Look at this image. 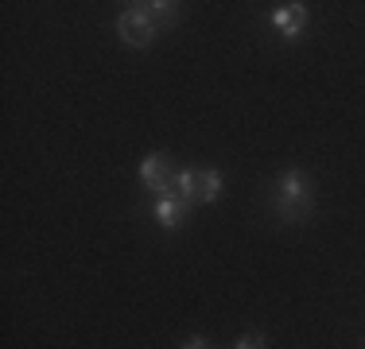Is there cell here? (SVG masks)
I'll use <instances>...</instances> for the list:
<instances>
[{"label": "cell", "instance_id": "1", "mask_svg": "<svg viewBox=\"0 0 365 349\" xmlns=\"http://www.w3.org/2000/svg\"><path fill=\"white\" fill-rule=\"evenodd\" d=\"M268 206H272V214L280 217L284 225H299V222H307V217H311V206H315V194H311V179H307V171L288 167V171L276 174Z\"/></svg>", "mask_w": 365, "mask_h": 349}, {"label": "cell", "instance_id": "2", "mask_svg": "<svg viewBox=\"0 0 365 349\" xmlns=\"http://www.w3.org/2000/svg\"><path fill=\"white\" fill-rule=\"evenodd\" d=\"M117 35L128 43V47L144 51V47H152V43H155L160 28L152 24V16H148L140 4H125V12L117 16Z\"/></svg>", "mask_w": 365, "mask_h": 349}, {"label": "cell", "instance_id": "3", "mask_svg": "<svg viewBox=\"0 0 365 349\" xmlns=\"http://www.w3.org/2000/svg\"><path fill=\"white\" fill-rule=\"evenodd\" d=\"M171 179H175V163H171L168 152H152V155L140 160V182L152 190L155 198H168Z\"/></svg>", "mask_w": 365, "mask_h": 349}, {"label": "cell", "instance_id": "4", "mask_svg": "<svg viewBox=\"0 0 365 349\" xmlns=\"http://www.w3.org/2000/svg\"><path fill=\"white\" fill-rule=\"evenodd\" d=\"M311 20V8L307 4H280L272 8V28L284 35V39H299L303 28H307Z\"/></svg>", "mask_w": 365, "mask_h": 349}, {"label": "cell", "instance_id": "5", "mask_svg": "<svg viewBox=\"0 0 365 349\" xmlns=\"http://www.w3.org/2000/svg\"><path fill=\"white\" fill-rule=\"evenodd\" d=\"M190 209L195 206L182 202V198H155V222H160L168 233H175L190 222Z\"/></svg>", "mask_w": 365, "mask_h": 349}, {"label": "cell", "instance_id": "6", "mask_svg": "<svg viewBox=\"0 0 365 349\" xmlns=\"http://www.w3.org/2000/svg\"><path fill=\"white\" fill-rule=\"evenodd\" d=\"M168 198H182V202L198 206V167H182V171H175Z\"/></svg>", "mask_w": 365, "mask_h": 349}, {"label": "cell", "instance_id": "7", "mask_svg": "<svg viewBox=\"0 0 365 349\" xmlns=\"http://www.w3.org/2000/svg\"><path fill=\"white\" fill-rule=\"evenodd\" d=\"M148 16H152L155 28H171V24H179V4H171V0H148V4H140Z\"/></svg>", "mask_w": 365, "mask_h": 349}, {"label": "cell", "instance_id": "8", "mask_svg": "<svg viewBox=\"0 0 365 349\" xmlns=\"http://www.w3.org/2000/svg\"><path fill=\"white\" fill-rule=\"evenodd\" d=\"M222 190H225L222 171H214V167L198 171V202H218V198H222Z\"/></svg>", "mask_w": 365, "mask_h": 349}, {"label": "cell", "instance_id": "9", "mask_svg": "<svg viewBox=\"0 0 365 349\" xmlns=\"http://www.w3.org/2000/svg\"><path fill=\"white\" fill-rule=\"evenodd\" d=\"M233 349H268V338L264 334H241L233 342Z\"/></svg>", "mask_w": 365, "mask_h": 349}, {"label": "cell", "instance_id": "10", "mask_svg": "<svg viewBox=\"0 0 365 349\" xmlns=\"http://www.w3.org/2000/svg\"><path fill=\"white\" fill-rule=\"evenodd\" d=\"M179 349H210V342H206V338H198V334H195V338H187V342H182Z\"/></svg>", "mask_w": 365, "mask_h": 349}]
</instances>
